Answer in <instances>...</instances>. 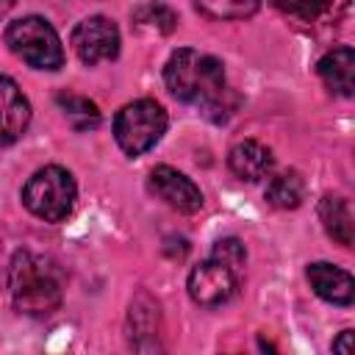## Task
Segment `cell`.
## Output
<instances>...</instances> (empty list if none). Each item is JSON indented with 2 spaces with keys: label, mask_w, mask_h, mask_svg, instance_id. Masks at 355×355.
<instances>
[{
  "label": "cell",
  "mask_w": 355,
  "mask_h": 355,
  "mask_svg": "<svg viewBox=\"0 0 355 355\" xmlns=\"http://www.w3.org/2000/svg\"><path fill=\"white\" fill-rule=\"evenodd\" d=\"M164 83L180 103L197 105L202 114H214V119H225L230 114L227 97V78L222 61H216L208 53L180 47L169 55L164 67Z\"/></svg>",
  "instance_id": "6da1fadb"
},
{
  "label": "cell",
  "mask_w": 355,
  "mask_h": 355,
  "mask_svg": "<svg viewBox=\"0 0 355 355\" xmlns=\"http://www.w3.org/2000/svg\"><path fill=\"white\" fill-rule=\"evenodd\" d=\"M61 272L36 252L19 250L8 263V297L19 313L47 316L61 305Z\"/></svg>",
  "instance_id": "7a4b0ae2"
},
{
  "label": "cell",
  "mask_w": 355,
  "mask_h": 355,
  "mask_svg": "<svg viewBox=\"0 0 355 355\" xmlns=\"http://www.w3.org/2000/svg\"><path fill=\"white\" fill-rule=\"evenodd\" d=\"M75 197H78L75 178L55 164L36 169L22 186L25 208L44 222H64L75 208Z\"/></svg>",
  "instance_id": "3957f363"
},
{
  "label": "cell",
  "mask_w": 355,
  "mask_h": 355,
  "mask_svg": "<svg viewBox=\"0 0 355 355\" xmlns=\"http://www.w3.org/2000/svg\"><path fill=\"white\" fill-rule=\"evenodd\" d=\"M6 44L17 58H22L33 69L55 72L64 67V47L55 28L44 17H19L6 28Z\"/></svg>",
  "instance_id": "277c9868"
},
{
  "label": "cell",
  "mask_w": 355,
  "mask_h": 355,
  "mask_svg": "<svg viewBox=\"0 0 355 355\" xmlns=\"http://www.w3.org/2000/svg\"><path fill=\"white\" fill-rule=\"evenodd\" d=\"M166 125H169V119H166V111L161 108V103L141 97L116 111L114 136H116V144L122 147V153L136 158L161 141V136L166 133Z\"/></svg>",
  "instance_id": "5b68a950"
},
{
  "label": "cell",
  "mask_w": 355,
  "mask_h": 355,
  "mask_svg": "<svg viewBox=\"0 0 355 355\" xmlns=\"http://www.w3.org/2000/svg\"><path fill=\"white\" fill-rule=\"evenodd\" d=\"M239 280H241V269L230 266L227 261H222L219 255L211 252L202 263H197V266L189 272L186 288H189V297H191L197 305L216 308V305L227 302V300L236 294Z\"/></svg>",
  "instance_id": "8992f818"
},
{
  "label": "cell",
  "mask_w": 355,
  "mask_h": 355,
  "mask_svg": "<svg viewBox=\"0 0 355 355\" xmlns=\"http://www.w3.org/2000/svg\"><path fill=\"white\" fill-rule=\"evenodd\" d=\"M69 42L83 64H100V61H111L119 55V31L103 14L80 19Z\"/></svg>",
  "instance_id": "52a82bcc"
},
{
  "label": "cell",
  "mask_w": 355,
  "mask_h": 355,
  "mask_svg": "<svg viewBox=\"0 0 355 355\" xmlns=\"http://www.w3.org/2000/svg\"><path fill=\"white\" fill-rule=\"evenodd\" d=\"M147 183H150V191L158 200H164L169 208L180 211V214H197L202 208V191H200V186L191 178H186L183 172H178V169H172L166 164L155 166L150 172V180Z\"/></svg>",
  "instance_id": "ba28073f"
},
{
  "label": "cell",
  "mask_w": 355,
  "mask_h": 355,
  "mask_svg": "<svg viewBox=\"0 0 355 355\" xmlns=\"http://www.w3.org/2000/svg\"><path fill=\"white\" fill-rule=\"evenodd\" d=\"M31 122V103L22 94V89L0 75V147L14 144Z\"/></svg>",
  "instance_id": "9c48e42d"
},
{
  "label": "cell",
  "mask_w": 355,
  "mask_h": 355,
  "mask_svg": "<svg viewBox=\"0 0 355 355\" xmlns=\"http://www.w3.org/2000/svg\"><path fill=\"white\" fill-rule=\"evenodd\" d=\"M227 166H230V172L239 180L258 183V180H263V178L272 175L275 158H272V150L266 144H261L255 139H244V141H239V144L230 147Z\"/></svg>",
  "instance_id": "30bf717a"
},
{
  "label": "cell",
  "mask_w": 355,
  "mask_h": 355,
  "mask_svg": "<svg viewBox=\"0 0 355 355\" xmlns=\"http://www.w3.org/2000/svg\"><path fill=\"white\" fill-rule=\"evenodd\" d=\"M308 280L313 286V291L324 300V302H333V305H352L355 302V280L347 269H338L333 263H324V261H316L308 266Z\"/></svg>",
  "instance_id": "8fae6325"
},
{
  "label": "cell",
  "mask_w": 355,
  "mask_h": 355,
  "mask_svg": "<svg viewBox=\"0 0 355 355\" xmlns=\"http://www.w3.org/2000/svg\"><path fill=\"white\" fill-rule=\"evenodd\" d=\"M316 72L333 94L352 97V92H355V53H352V47L341 44V47H333L330 53H324L316 64Z\"/></svg>",
  "instance_id": "7c38bea8"
},
{
  "label": "cell",
  "mask_w": 355,
  "mask_h": 355,
  "mask_svg": "<svg viewBox=\"0 0 355 355\" xmlns=\"http://www.w3.org/2000/svg\"><path fill=\"white\" fill-rule=\"evenodd\" d=\"M319 219L327 230L330 239H336L341 247H352L355 239V216H352V205L344 197H333L327 194L319 202Z\"/></svg>",
  "instance_id": "4fadbf2b"
},
{
  "label": "cell",
  "mask_w": 355,
  "mask_h": 355,
  "mask_svg": "<svg viewBox=\"0 0 355 355\" xmlns=\"http://www.w3.org/2000/svg\"><path fill=\"white\" fill-rule=\"evenodd\" d=\"M280 14L305 22V25H316L324 19H338L341 11L347 8V0H269Z\"/></svg>",
  "instance_id": "5bb4252c"
},
{
  "label": "cell",
  "mask_w": 355,
  "mask_h": 355,
  "mask_svg": "<svg viewBox=\"0 0 355 355\" xmlns=\"http://www.w3.org/2000/svg\"><path fill=\"white\" fill-rule=\"evenodd\" d=\"M302 200H305V180L300 172L288 169V172L269 178V183H266V202L269 205L288 211V208H297Z\"/></svg>",
  "instance_id": "9a60e30c"
},
{
  "label": "cell",
  "mask_w": 355,
  "mask_h": 355,
  "mask_svg": "<svg viewBox=\"0 0 355 355\" xmlns=\"http://www.w3.org/2000/svg\"><path fill=\"white\" fill-rule=\"evenodd\" d=\"M55 103H58V108L64 111L67 122L75 130H94L100 125V111L89 97H80V94H72V92H61L55 97Z\"/></svg>",
  "instance_id": "2e32d148"
},
{
  "label": "cell",
  "mask_w": 355,
  "mask_h": 355,
  "mask_svg": "<svg viewBox=\"0 0 355 355\" xmlns=\"http://www.w3.org/2000/svg\"><path fill=\"white\" fill-rule=\"evenodd\" d=\"M133 25L139 31H150V33H172L178 25V14L164 6V3H144L133 11Z\"/></svg>",
  "instance_id": "e0dca14e"
},
{
  "label": "cell",
  "mask_w": 355,
  "mask_h": 355,
  "mask_svg": "<svg viewBox=\"0 0 355 355\" xmlns=\"http://www.w3.org/2000/svg\"><path fill=\"white\" fill-rule=\"evenodd\" d=\"M194 6L211 19H244L258 11V0H194Z\"/></svg>",
  "instance_id": "ac0fdd59"
},
{
  "label": "cell",
  "mask_w": 355,
  "mask_h": 355,
  "mask_svg": "<svg viewBox=\"0 0 355 355\" xmlns=\"http://www.w3.org/2000/svg\"><path fill=\"white\" fill-rule=\"evenodd\" d=\"M214 255H219L222 261H227L230 266H236V269H241L244 272V261H247V252H244V244L239 241V239H219L216 244H214V250H211Z\"/></svg>",
  "instance_id": "d6986e66"
},
{
  "label": "cell",
  "mask_w": 355,
  "mask_h": 355,
  "mask_svg": "<svg viewBox=\"0 0 355 355\" xmlns=\"http://www.w3.org/2000/svg\"><path fill=\"white\" fill-rule=\"evenodd\" d=\"M333 352H341V355L352 352V330H341V336L333 341Z\"/></svg>",
  "instance_id": "ffe728a7"
},
{
  "label": "cell",
  "mask_w": 355,
  "mask_h": 355,
  "mask_svg": "<svg viewBox=\"0 0 355 355\" xmlns=\"http://www.w3.org/2000/svg\"><path fill=\"white\" fill-rule=\"evenodd\" d=\"M11 6H14V0H0V17H3V14H6Z\"/></svg>",
  "instance_id": "44dd1931"
}]
</instances>
